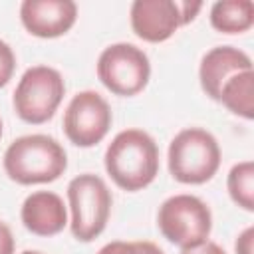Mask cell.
I'll return each mask as SVG.
<instances>
[{
	"label": "cell",
	"mask_w": 254,
	"mask_h": 254,
	"mask_svg": "<svg viewBox=\"0 0 254 254\" xmlns=\"http://www.w3.org/2000/svg\"><path fill=\"white\" fill-rule=\"evenodd\" d=\"M220 145L216 137L200 127L179 131L167 151L169 173L183 185H202L210 181L220 167Z\"/></svg>",
	"instance_id": "3957f363"
},
{
	"label": "cell",
	"mask_w": 254,
	"mask_h": 254,
	"mask_svg": "<svg viewBox=\"0 0 254 254\" xmlns=\"http://www.w3.org/2000/svg\"><path fill=\"white\" fill-rule=\"evenodd\" d=\"M103 163L119 189L135 192L149 187L159 175V147L147 131L123 129L107 145Z\"/></svg>",
	"instance_id": "6da1fadb"
},
{
	"label": "cell",
	"mask_w": 254,
	"mask_h": 254,
	"mask_svg": "<svg viewBox=\"0 0 254 254\" xmlns=\"http://www.w3.org/2000/svg\"><path fill=\"white\" fill-rule=\"evenodd\" d=\"M22 254H44V252H40V250H24Z\"/></svg>",
	"instance_id": "603a6c76"
},
{
	"label": "cell",
	"mask_w": 254,
	"mask_h": 254,
	"mask_svg": "<svg viewBox=\"0 0 254 254\" xmlns=\"http://www.w3.org/2000/svg\"><path fill=\"white\" fill-rule=\"evenodd\" d=\"M14 69H16V56L12 48L4 40H0V87H4L12 79Z\"/></svg>",
	"instance_id": "2e32d148"
},
{
	"label": "cell",
	"mask_w": 254,
	"mask_h": 254,
	"mask_svg": "<svg viewBox=\"0 0 254 254\" xmlns=\"http://www.w3.org/2000/svg\"><path fill=\"white\" fill-rule=\"evenodd\" d=\"M181 254H226V252H224V248L218 246L216 242L206 240V242H202V244H198V246L181 250Z\"/></svg>",
	"instance_id": "44dd1931"
},
{
	"label": "cell",
	"mask_w": 254,
	"mask_h": 254,
	"mask_svg": "<svg viewBox=\"0 0 254 254\" xmlns=\"http://www.w3.org/2000/svg\"><path fill=\"white\" fill-rule=\"evenodd\" d=\"M157 226L171 244L185 250L208 240L212 214L202 198L181 192L163 200L157 212Z\"/></svg>",
	"instance_id": "5b68a950"
},
{
	"label": "cell",
	"mask_w": 254,
	"mask_h": 254,
	"mask_svg": "<svg viewBox=\"0 0 254 254\" xmlns=\"http://www.w3.org/2000/svg\"><path fill=\"white\" fill-rule=\"evenodd\" d=\"M177 8H179V14H181V24L187 26L202 10V2H177Z\"/></svg>",
	"instance_id": "d6986e66"
},
{
	"label": "cell",
	"mask_w": 254,
	"mask_h": 254,
	"mask_svg": "<svg viewBox=\"0 0 254 254\" xmlns=\"http://www.w3.org/2000/svg\"><path fill=\"white\" fill-rule=\"evenodd\" d=\"M236 254H254V226H246L234 244Z\"/></svg>",
	"instance_id": "ac0fdd59"
},
{
	"label": "cell",
	"mask_w": 254,
	"mask_h": 254,
	"mask_svg": "<svg viewBox=\"0 0 254 254\" xmlns=\"http://www.w3.org/2000/svg\"><path fill=\"white\" fill-rule=\"evenodd\" d=\"M97 77L111 93L131 97L147 87L151 77V62L135 44L117 42L99 54Z\"/></svg>",
	"instance_id": "52a82bcc"
},
{
	"label": "cell",
	"mask_w": 254,
	"mask_h": 254,
	"mask_svg": "<svg viewBox=\"0 0 254 254\" xmlns=\"http://www.w3.org/2000/svg\"><path fill=\"white\" fill-rule=\"evenodd\" d=\"M113 115L107 99L93 89L75 93L64 111V133L75 147H93L109 133Z\"/></svg>",
	"instance_id": "ba28073f"
},
{
	"label": "cell",
	"mask_w": 254,
	"mask_h": 254,
	"mask_svg": "<svg viewBox=\"0 0 254 254\" xmlns=\"http://www.w3.org/2000/svg\"><path fill=\"white\" fill-rule=\"evenodd\" d=\"M226 189L230 198L244 210H254V163H236L226 177Z\"/></svg>",
	"instance_id": "9a60e30c"
},
{
	"label": "cell",
	"mask_w": 254,
	"mask_h": 254,
	"mask_svg": "<svg viewBox=\"0 0 254 254\" xmlns=\"http://www.w3.org/2000/svg\"><path fill=\"white\" fill-rule=\"evenodd\" d=\"M67 202L71 210L69 230L75 240L91 242L107 226L113 196L105 181L93 173L77 175L67 185Z\"/></svg>",
	"instance_id": "277c9868"
},
{
	"label": "cell",
	"mask_w": 254,
	"mask_h": 254,
	"mask_svg": "<svg viewBox=\"0 0 254 254\" xmlns=\"http://www.w3.org/2000/svg\"><path fill=\"white\" fill-rule=\"evenodd\" d=\"M14 236H12V230L10 226L0 220V254H14Z\"/></svg>",
	"instance_id": "ffe728a7"
},
{
	"label": "cell",
	"mask_w": 254,
	"mask_h": 254,
	"mask_svg": "<svg viewBox=\"0 0 254 254\" xmlns=\"http://www.w3.org/2000/svg\"><path fill=\"white\" fill-rule=\"evenodd\" d=\"M218 101L234 115L242 119L254 117V71H238L222 85Z\"/></svg>",
	"instance_id": "5bb4252c"
},
{
	"label": "cell",
	"mask_w": 254,
	"mask_h": 254,
	"mask_svg": "<svg viewBox=\"0 0 254 254\" xmlns=\"http://www.w3.org/2000/svg\"><path fill=\"white\" fill-rule=\"evenodd\" d=\"M129 18L135 36L151 44L169 40L183 26L175 0H135Z\"/></svg>",
	"instance_id": "30bf717a"
},
{
	"label": "cell",
	"mask_w": 254,
	"mask_h": 254,
	"mask_svg": "<svg viewBox=\"0 0 254 254\" xmlns=\"http://www.w3.org/2000/svg\"><path fill=\"white\" fill-rule=\"evenodd\" d=\"M77 4L73 0H24L20 22L36 38H58L73 28Z\"/></svg>",
	"instance_id": "9c48e42d"
},
{
	"label": "cell",
	"mask_w": 254,
	"mask_h": 254,
	"mask_svg": "<svg viewBox=\"0 0 254 254\" xmlns=\"http://www.w3.org/2000/svg\"><path fill=\"white\" fill-rule=\"evenodd\" d=\"M246 69H252V60L246 52L234 46H216L208 50L200 60L198 65L200 87L210 99L218 101L220 89L228 81V77Z\"/></svg>",
	"instance_id": "8fae6325"
},
{
	"label": "cell",
	"mask_w": 254,
	"mask_h": 254,
	"mask_svg": "<svg viewBox=\"0 0 254 254\" xmlns=\"http://www.w3.org/2000/svg\"><path fill=\"white\" fill-rule=\"evenodd\" d=\"M0 137H2V117H0Z\"/></svg>",
	"instance_id": "cb8c5ba5"
},
{
	"label": "cell",
	"mask_w": 254,
	"mask_h": 254,
	"mask_svg": "<svg viewBox=\"0 0 254 254\" xmlns=\"http://www.w3.org/2000/svg\"><path fill=\"white\" fill-rule=\"evenodd\" d=\"M6 175L18 185H42L60 179L67 169V155L62 143L44 133L22 135L4 151Z\"/></svg>",
	"instance_id": "7a4b0ae2"
},
{
	"label": "cell",
	"mask_w": 254,
	"mask_h": 254,
	"mask_svg": "<svg viewBox=\"0 0 254 254\" xmlns=\"http://www.w3.org/2000/svg\"><path fill=\"white\" fill-rule=\"evenodd\" d=\"M97 254H139L137 242H125V240H113L99 248Z\"/></svg>",
	"instance_id": "e0dca14e"
},
{
	"label": "cell",
	"mask_w": 254,
	"mask_h": 254,
	"mask_svg": "<svg viewBox=\"0 0 254 254\" xmlns=\"http://www.w3.org/2000/svg\"><path fill=\"white\" fill-rule=\"evenodd\" d=\"M20 218L26 230L36 236L60 234L67 224L64 198L52 190H36L28 194L20 208Z\"/></svg>",
	"instance_id": "7c38bea8"
},
{
	"label": "cell",
	"mask_w": 254,
	"mask_h": 254,
	"mask_svg": "<svg viewBox=\"0 0 254 254\" xmlns=\"http://www.w3.org/2000/svg\"><path fill=\"white\" fill-rule=\"evenodd\" d=\"M65 93V81L56 67L32 65L28 67L12 97L16 115L32 125H42L54 117Z\"/></svg>",
	"instance_id": "8992f818"
},
{
	"label": "cell",
	"mask_w": 254,
	"mask_h": 254,
	"mask_svg": "<svg viewBox=\"0 0 254 254\" xmlns=\"http://www.w3.org/2000/svg\"><path fill=\"white\" fill-rule=\"evenodd\" d=\"M137 248H139V254H165L155 242H149V240H139Z\"/></svg>",
	"instance_id": "7402d4cb"
},
{
	"label": "cell",
	"mask_w": 254,
	"mask_h": 254,
	"mask_svg": "<svg viewBox=\"0 0 254 254\" xmlns=\"http://www.w3.org/2000/svg\"><path fill=\"white\" fill-rule=\"evenodd\" d=\"M254 24L250 0H220L210 6V26L222 34H242Z\"/></svg>",
	"instance_id": "4fadbf2b"
}]
</instances>
